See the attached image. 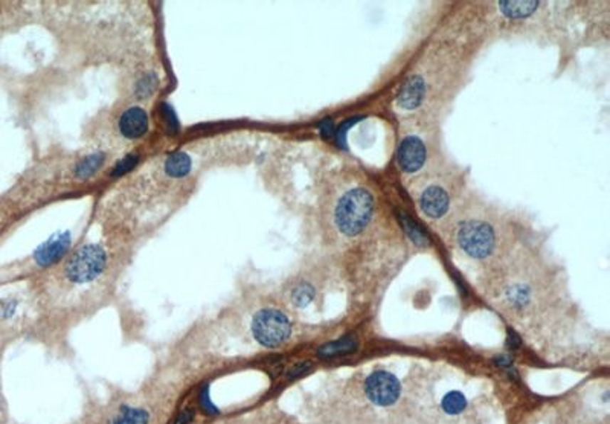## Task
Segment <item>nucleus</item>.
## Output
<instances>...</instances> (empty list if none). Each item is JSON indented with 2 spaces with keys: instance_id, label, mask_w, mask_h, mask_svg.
I'll list each match as a JSON object with an SVG mask.
<instances>
[{
  "instance_id": "nucleus-1",
  "label": "nucleus",
  "mask_w": 610,
  "mask_h": 424,
  "mask_svg": "<svg viewBox=\"0 0 610 424\" xmlns=\"http://www.w3.org/2000/svg\"><path fill=\"white\" fill-rule=\"evenodd\" d=\"M447 217L446 229H448L453 243L475 259L493 257L515 229L510 217L488 203L456 205Z\"/></svg>"
},
{
  "instance_id": "nucleus-2",
  "label": "nucleus",
  "mask_w": 610,
  "mask_h": 424,
  "mask_svg": "<svg viewBox=\"0 0 610 424\" xmlns=\"http://www.w3.org/2000/svg\"><path fill=\"white\" fill-rule=\"evenodd\" d=\"M376 205V197L365 185H348L331 202V224L340 235L357 237L371 224Z\"/></svg>"
},
{
  "instance_id": "nucleus-3",
  "label": "nucleus",
  "mask_w": 610,
  "mask_h": 424,
  "mask_svg": "<svg viewBox=\"0 0 610 424\" xmlns=\"http://www.w3.org/2000/svg\"><path fill=\"white\" fill-rule=\"evenodd\" d=\"M455 188V182L447 174L432 171L415 182L412 195L427 220L440 222L453 210Z\"/></svg>"
},
{
  "instance_id": "nucleus-4",
  "label": "nucleus",
  "mask_w": 610,
  "mask_h": 424,
  "mask_svg": "<svg viewBox=\"0 0 610 424\" xmlns=\"http://www.w3.org/2000/svg\"><path fill=\"white\" fill-rule=\"evenodd\" d=\"M110 269V254L101 243L78 247L60 264L63 279L72 286L98 282Z\"/></svg>"
},
{
  "instance_id": "nucleus-5",
  "label": "nucleus",
  "mask_w": 610,
  "mask_h": 424,
  "mask_svg": "<svg viewBox=\"0 0 610 424\" xmlns=\"http://www.w3.org/2000/svg\"><path fill=\"white\" fill-rule=\"evenodd\" d=\"M252 334L265 348H276L290 339L292 322L278 309H263L253 316Z\"/></svg>"
},
{
  "instance_id": "nucleus-6",
  "label": "nucleus",
  "mask_w": 610,
  "mask_h": 424,
  "mask_svg": "<svg viewBox=\"0 0 610 424\" xmlns=\"http://www.w3.org/2000/svg\"><path fill=\"white\" fill-rule=\"evenodd\" d=\"M399 167L406 174L420 172L427 162V147L424 139L416 133H406L397 150Z\"/></svg>"
},
{
  "instance_id": "nucleus-7",
  "label": "nucleus",
  "mask_w": 610,
  "mask_h": 424,
  "mask_svg": "<svg viewBox=\"0 0 610 424\" xmlns=\"http://www.w3.org/2000/svg\"><path fill=\"white\" fill-rule=\"evenodd\" d=\"M365 394L374 405H394L400 397V382L388 371H376L367 378Z\"/></svg>"
},
{
  "instance_id": "nucleus-8",
  "label": "nucleus",
  "mask_w": 610,
  "mask_h": 424,
  "mask_svg": "<svg viewBox=\"0 0 610 424\" xmlns=\"http://www.w3.org/2000/svg\"><path fill=\"white\" fill-rule=\"evenodd\" d=\"M148 127H149L148 115L144 108L139 105L127 107L125 110H122L120 116H117L116 128H117V135H120L122 139H127V140L141 139L148 133Z\"/></svg>"
},
{
  "instance_id": "nucleus-9",
  "label": "nucleus",
  "mask_w": 610,
  "mask_h": 424,
  "mask_svg": "<svg viewBox=\"0 0 610 424\" xmlns=\"http://www.w3.org/2000/svg\"><path fill=\"white\" fill-rule=\"evenodd\" d=\"M149 418L152 417H149V412L147 409L125 405L112 418L110 424H148Z\"/></svg>"
},
{
  "instance_id": "nucleus-10",
  "label": "nucleus",
  "mask_w": 610,
  "mask_h": 424,
  "mask_svg": "<svg viewBox=\"0 0 610 424\" xmlns=\"http://www.w3.org/2000/svg\"><path fill=\"white\" fill-rule=\"evenodd\" d=\"M356 345H357L356 338L348 336V338L327 343L325 346L320 348L317 354L320 357H335V356H340V354H347V353H351L352 350H354Z\"/></svg>"
},
{
  "instance_id": "nucleus-11",
  "label": "nucleus",
  "mask_w": 610,
  "mask_h": 424,
  "mask_svg": "<svg viewBox=\"0 0 610 424\" xmlns=\"http://www.w3.org/2000/svg\"><path fill=\"white\" fill-rule=\"evenodd\" d=\"M441 408L448 415H458L461 414V412H464V409L467 408V400L461 393H459V391H452V393L444 395L441 401Z\"/></svg>"
},
{
  "instance_id": "nucleus-12",
  "label": "nucleus",
  "mask_w": 610,
  "mask_h": 424,
  "mask_svg": "<svg viewBox=\"0 0 610 424\" xmlns=\"http://www.w3.org/2000/svg\"><path fill=\"white\" fill-rule=\"evenodd\" d=\"M315 299V287L308 282H301L292 290V302L296 307H305Z\"/></svg>"
},
{
  "instance_id": "nucleus-13",
  "label": "nucleus",
  "mask_w": 610,
  "mask_h": 424,
  "mask_svg": "<svg viewBox=\"0 0 610 424\" xmlns=\"http://www.w3.org/2000/svg\"><path fill=\"white\" fill-rule=\"evenodd\" d=\"M196 415H197V409L194 406H186L185 409H182L179 412L174 424H191L192 421H194Z\"/></svg>"
},
{
  "instance_id": "nucleus-14",
  "label": "nucleus",
  "mask_w": 610,
  "mask_h": 424,
  "mask_svg": "<svg viewBox=\"0 0 610 424\" xmlns=\"http://www.w3.org/2000/svg\"><path fill=\"white\" fill-rule=\"evenodd\" d=\"M310 368H312V365H310V362H299V363H296V365H293V366L290 368V371L287 373V376L290 377V378H293V377H299V376L305 374Z\"/></svg>"
}]
</instances>
